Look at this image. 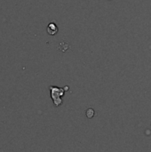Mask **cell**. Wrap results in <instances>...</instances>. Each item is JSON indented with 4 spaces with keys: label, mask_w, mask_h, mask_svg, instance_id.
Segmentation results:
<instances>
[{
    "label": "cell",
    "mask_w": 151,
    "mask_h": 152,
    "mask_svg": "<svg viewBox=\"0 0 151 152\" xmlns=\"http://www.w3.org/2000/svg\"><path fill=\"white\" fill-rule=\"evenodd\" d=\"M50 93H51V98L53 102V104L55 107H59L62 104V99L61 97L64 95L65 88H61L57 86H50Z\"/></svg>",
    "instance_id": "1"
},
{
    "label": "cell",
    "mask_w": 151,
    "mask_h": 152,
    "mask_svg": "<svg viewBox=\"0 0 151 152\" xmlns=\"http://www.w3.org/2000/svg\"><path fill=\"white\" fill-rule=\"evenodd\" d=\"M47 32H48V34H50V35H52V36L55 35V34L58 32V28H57V26H56L54 23H50V24L48 25V27H47Z\"/></svg>",
    "instance_id": "2"
},
{
    "label": "cell",
    "mask_w": 151,
    "mask_h": 152,
    "mask_svg": "<svg viewBox=\"0 0 151 152\" xmlns=\"http://www.w3.org/2000/svg\"><path fill=\"white\" fill-rule=\"evenodd\" d=\"M85 115H86V117H87L88 118H92L94 116V110H93V109H89V110H86Z\"/></svg>",
    "instance_id": "3"
}]
</instances>
